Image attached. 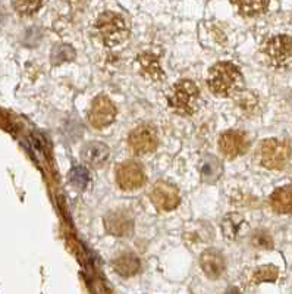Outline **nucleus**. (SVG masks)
Instances as JSON below:
<instances>
[{"label":"nucleus","instance_id":"obj_1","mask_svg":"<svg viewBox=\"0 0 292 294\" xmlns=\"http://www.w3.org/2000/svg\"><path fill=\"white\" fill-rule=\"evenodd\" d=\"M207 86L218 98L238 96L244 87V77L239 68L230 62H219L209 72Z\"/></svg>","mask_w":292,"mask_h":294},{"label":"nucleus","instance_id":"obj_2","mask_svg":"<svg viewBox=\"0 0 292 294\" xmlns=\"http://www.w3.org/2000/svg\"><path fill=\"white\" fill-rule=\"evenodd\" d=\"M96 31L104 46L116 47L128 38L130 27L124 16H121L119 13L106 10L96 21Z\"/></svg>","mask_w":292,"mask_h":294},{"label":"nucleus","instance_id":"obj_3","mask_svg":"<svg viewBox=\"0 0 292 294\" xmlns=\"http://www.w3.org/2000/svg\"><path fill=\"white\" fill-rule=\"evenodd\" d=\"M169 104L178 113L191 116L200 107V90L193 81L182 80L176 83L169 95Z\"/></svg>","mask_w":292,"mask_h":294},{"label":"nucleus","instance_id":"obj_4","mask_svg":"<svg viewBox=\"0 0 292 294\" xmlns=\"http://www.w3.org/2000/svg\"><path fill=\"white\" fill-rule=\"evenodd\" d=\"M291 158V147L287 141L269 138L260 147V162L267 169H284Z\"/></svg>","mask_w":292,"mask_h":294},{"label":"nucleus","instance_id":"obj_5","mask_svg":"<svg viewBox=\"0 0 292 294\" xmlns=\"http://www.w3.org/2000/svg\"><path fill=\"white\" fill-rule=\"evenodd\" d=\"M269 62L276 68H285L292 62V37L279 34L270 37L263 47Z\"/></svg>","mask_w":292,"mask_h":294},{"label":"nucleus","instance_id":"obj_6","mask_svg":"<svg viewBox=\"0 0 292 294\" xmlns=\"http://www.w3.org/2000/svg\"><path fill=\"white\" fill-rule=\"evenodd\" d=\"M128 146L132 153L137 156H146L153 153L159 146L157 131L150 124L138 125L128 135Z\"/></svg>","mask_w":292,"mask_h":294},{"label":"nucleus","instance_id":"obj_7","mask_svg":"<svg viewBox=\"0 0 292 294\" xmlns=\"http://www.w3.org/2000/svg\"><path fill=\"white\" fill-rule=\"evenodd\" d=\"M146 171L135 161H125L116 168V183L125 192H135L146 184Z\"/></svg>","mask_w":292,"mask_h":294},{"label":"nucleus","instance_id":"obj_8","mask_svg":"<svg viewBox=\"0 0 292 294\" xmlns=\"http://www.w3.org/2000/svg\"><path fill=\"white\" fill-rule=\"evenodd\" d=\"M150 198L154 207L160 212H172L181 203V195L178 187L167 181H159L153 187Z\"/></svg>","mask_w":292,"mask_h":294},{"label":"nucleus","instance_id":"obj_9","mask_svg":"<svg viewBox=\"0 0 292 294\" xmlns=\"http://www.w3.org/2000/svg\"><path fill=\"white\" fill-rule=\"evenodd\" d=\"M115 118H116V106L107 96H98L93 100L88 112V121L94 128L97 130L107 128L110 124H113Z\"/></svg>","mask_w":292,"mask_h":294},{"label":"nucleus","instance_id":"obj_10","mask_svg":"<svg viewBox=\"0 0 292 294\" xmlns=\"http://www.w3.org/2000/svg\"><path fill=\"white\" fill-rule=\"evenodd\" d=\"M219 149L229 159L239 158L250 149V137L244 131L229 130L220 135Z\"/></svg>","mask_w":292,"mask_h":294},{"label":"nucleus","instance_id":"obj_11","mask_svg":"<svg viewBox=\"0 0 292 294\" xmlns=\"http://www.w3.org/2000/svg\"><path fill=\"white\" fill-rule=\"evenodd\" d=\"M104 225L112 235L127 237L134 229V221L128 213L116 210V212H110L104 218Z\"/></svg>","mask_w":292,"mask_h":294},{"label":"nucleus","instance_id":"obj_12","mask_svg":"<svg viewBox=\"0 0 292 294\" xmlns=\"http://www.w3.org/2000/svg\"><path fill=\"white\" fill-rule=\"evenodd\" d=\"M200 265H201L204 274L210 278L220 277L226 268L225 256L216 249H207L206 252H203L201 258H200Z\"/></svg>","mask_w":292,"mask_h":294},{"label":"nucleus","instance_id":"obj_13","mask_svg":"<svg viewBox=\"0 0 292 294\" xmlns=\"http://www.w3.org/2000/svg\"><path fill=\"white\" fill-rule=\"evenodd\" d=\"M109 156H110V150L103 143L91 141V143H87L82 147V159H84V162L88 166L94 168V169L103 168L104 164L109 161Z\"/></svg>","mask_w":292,"mask_h":294},{"label":"nucleus","instance_id":"obj_14","mask_svg":"<svg viewBox=\"0 0 292 294\" xmlns=\"http://www.w3.org/2000/svg\"><path fill=\"white\" fill-rule=\"evenodd\" d=\"M270 206L276 213H292V187L276 189L270 196Z\"/></svg>","mask_w":292,"mask_h":294},{"label":"nucleus","instance_id":"obj_15","mask_svg":"<svg viewBox=\"0 0 292 294\" xmlns=\"http://www.w3.org/2000/svg\"><path fill=\"white\" fill-rule=\"evenodd\" d=\"M138 64L141 66V72L153 81H160L163 78L162 66L153 53H141L138 56Z\"/></svg>","mask_w":292,"mask_h":294},{"label":"nucleus","instance_id":"obj_16","mask_svg":"<svg viewBox=\"0 0 292 294\" xmlns=\"http://www.w3.org/2000/svg\"><path fill=\"white\" fill-rule=\"evenodd\" d=\"M112 265H113V269L124 277H131V275L137 274L141 266L138 256L134 253H124V255L118 256Z\"/></svg>","mask_w":292,"mask_h":294},{"label":"nucleus","instance_id":"obj_17","mask_svg":"<svg viewBox=\"0 0 292 294\" xmlns=\"http://www.w3.org/2000/svg\"><path fill=\"white\" fill-rule=\"evenodd\" d=\"M235 6L239 7V13L248 18L259 16L264 13L269 7V1H236L233 3Z\"/></svg>","mask_w":292,"mask_h":294},{"label":"nucleus","instance_id":"obj_18","mask_svg":"<svg viewBox=\"0 0 292 294\" xmlns=\"http://www.w3.org/2000/svg\"><path fill=\"white\" fill-rule=\"evenodd\" d=\"M222 174V165L216 158H209V161L203 162L201 165V175L206 181L213 183L216 181Z\"/></svg>","mask_w":292,"mask_h":294},{"label":"nucleus","instance_id":"obj_19","mask_svg":"<svg viewBox=\"0 0 292 294\" xmlns=\"http://www.w3.org/2000/svg\"><path fill=\"white\" fill-rule=\"evenodd\" d=\"M71 183L75 186V187H78V189H85V186H87V183H88V172H87V169L85 168H79V166H76V168H73L72 171H71Z\"/></svg>","mask_w":292,"mask_h":294},{"label":"nucleus","instance_id":"obj_20","mask_svg":"<svg viewBox=\"0 0 292 294\" xmlns=\"http://www.w3.org/2000/svg\"><path fill=\"white\" fill-rule=\"evenodd\" d=\"M239 104H241V107L245 112H253L257 107L259 100H257V98L253 93H244V95L239 96Z\"/></svg>","mask_w":292,"mask_h":294},{"label":"nucleus","instance_id":"obj_21","mask_svg":"<svg viewBox=\"0 0 292 294\" xmlns=\"http://www.w3.org/2000/svg\"><path fill=\"white\" fill-rule=\"evenodd\" d=\"M13 4L18 7V12L28 15V13H34L41 6V1H15Z\"/></svg>","mask_w":292,"mask_h":294},{"label":"nucleus","instance_id":"obj_22","mask_svg":"<svg viewBox=\"0 0 292 294\" xmlns=\"http://www.w3.org/2000/svg\"><path fill=\"white\" fill-rule=\"evenodd\" d=\"M227 294H239V292H238L236 289H230V290L227 292Z\"/></svg>","mask_w":292,"mask_h":294}]
</instances>
